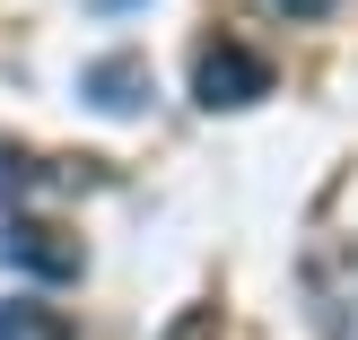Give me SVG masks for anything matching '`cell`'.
<instances>
[{
  "label": "cell",
  "instance_id": "obj_1",
  "mask_svg": "<svg viewBox=\"0 0 358 340\" xmlns=\"http://www.w3.org/2000/svg\"><path fill=\"white\" fill-rule=\"evenodd\" d=\"M192 96L210 105V114H236V105L271 96V61L245 44H201V61H192Z\"/></svg>",
  "mask_w": 358,
  "mask_h": 340
},
{
  "label": "cell",
  "instance_id": "obj_2",
  "mask_svg": "<svg viewBox=\"0 0 358 340\" xmlns=\"http://www.w3.org/2000/svg\"><path fill=\"white\" fill-rule=\"evenodd\" d=\"M0 262L35 279H79V236H62L52 219H0Z\"/></svg>",
  "mask_w": 358,
  "mask_h": 340
},
{
  "label": "cell",
  "instance_id": "obj_3",
  "mask_svg": "<svg viewBox=\"0 0 358 340\" xmlns=\"http://www.w3.org/2000/svg\"><path fill=\"white\" fill-rule=\"evenodd\" d=\"M79 87L105 105V114H140V96H149V61H140V52H105V61H87Z\"/></svg>",
  "mask_w": 358,
  "mask_h": 340
},
{
  "label": "cell",
  "instance_id": "obj_4",
  "mask_svg": "<svg viewBox=\"0 0 358 340\" xmlns=\"http://www.w3.org/2000/svg\"><path fill=\"white\" fill-rule=\"evenodd\" d=\"M0 340H70V314L35 306V297H9V306H0Z\"/></svg>",
  "mask_w": 358,
  "mask_h": 340
},
{
  "label": "cell",
  "instance_id": "obj_5",
  "mask_svg": "<svg viewBox=\"0 0 358 340\" xmlns=\"http://www.w3.org/2000/svg\"><path fill=\"white\" fill-rule=\"evenodd\" d=\"M44 184H62V175H44L17 140H0V201H27V192H44Z\"/></svg>",
  "mask_w": 358,
  "mask_h": 340
},
{
  "label": "cell",
  "instance_id": "obj_6",
  "mask_svg": "<svg viewBox=\"0 0 358 340\" xmlns=\"http://www.w3.org/2000/svg\"><path fill=\"white\" fill-rule=\"evenodd\" d=\"M324 314H332V340H358V253L341 262V279H332V306H324Z\"/></svg>",
  "mask_w": 358,
  "mask_h": 340
},
{
  "label": "cell",
  "instance_id": "obj_7",
  "mask_svg": "<svg viewBox=\"0 0 358 340\" xmlns=\"http://www.w3.org/2000/svg\"><path fill=\"white\" fill-rule=\"evenodd\" d=\"M262 9H289V17H324L332 0H262Z\"/></svg>",
  "mask_w": 358,
  "mask_h": 340
}]
</instances>
